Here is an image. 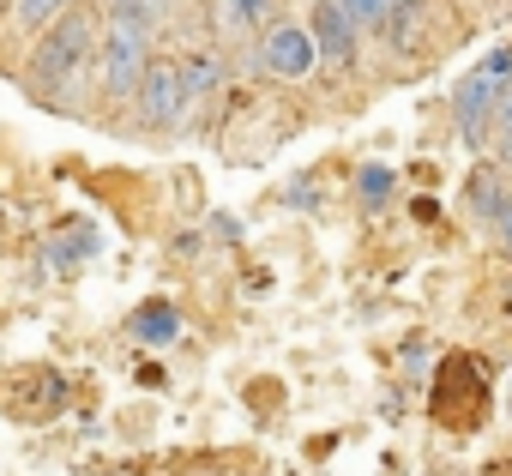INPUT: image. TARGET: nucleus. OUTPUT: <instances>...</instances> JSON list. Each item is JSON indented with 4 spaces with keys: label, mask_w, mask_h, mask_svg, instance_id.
<instances>
[{
    "label": "nucleus",
    "mask_w": 512,
    "mask_h": 476,
    "mask_svg": "<svg viewBox=\"0 0 512 476\" xmlns=\"http://www.w3.org/2000/svg\"><path fill=\"white\" fill-rule=\"evenodd\" d=\"M97 43H103L97 13L79 0L73 13H61V19L31 43V55H25V79H31V91H37L49 109H73L67 97H73L85 79H97Z\"/></svg>",
    "instance_id": "nucleus-1"
},
{
    "label": "nucleus",
    "mask_w": 512,
    "mask_h": 476,
    "mask_svg": "<svg viewBox=\"0 0 512 476\" xmlns=\"http://www.w3.org/2000/svg\"><path fill=\"white\" fill-rule=\"evenodd\" d=\"M151 61H157V55H151V25L109 13L103 43H97V97H103L109 109H133V97H139Z\"/></svg>",
    "instance_id": "nucleus-2"
},
{
    "label": "nucleus",
    "mask_w": 512,
    "mask_h": 476,
    "mask_svg": "<svg viewBox=\"0 0 512 476\" xmlns=\"http://www.w3.org/2000/svg\"><path fill=\"white\" fill-rule=\"evenodd\" d=\"M506 85H512V43L488 49V55L458 79V91H452V121H458V139H464L470 151L494 139V109H500Z\"/></svg>",
    "instance_id": "nucleus-3"
},
{
    "label": "nucleus",
    "mask_w": 512,
    "mask_h": 476,
    "mask_svg": "<svg viewBox=\"0 0 512 476\" xmlns=\"http://www.w3.org/2000/svg\"><path fill=\"white\" fill-rule=\"evenodd\" d=\"M488 416V368L476 356H446L434 374V422L452 434H476Z\"/></svg>",
    "instance_id": "nucleus-4"
},
{
    "label": "nucleus",
    "mask_w": 512,
    "mask_h": 476,
    "mask_svg": "<svg viewBox=\"0 0 512 476\" xmlns=\"http://www.w3.org/2000/svg\"><path fill=\"white\" fill-rule=\"evenodd\" d=\"M187 109H193V97H187L181 61L157 55V61H151V73H145V85H139V97H133V121H139L145 133H169V127H181V115H187Z\"/></svg>",
    "instance_id": "nucleus-5"
},
{
    "label": "nucleus",
    "mask_w": 512,
    "mask_h": 476,
    "mask_svg": "<svg viewBox=\"0 0 512 476\" xmlns=\"http://www.w3.org/2000/svg\"><path fill=\"white\" fill-rule=\"evenodd\" d=\"M260 67H266L272 79H290V85H296V79H308V73L326 67V61H320V43H314L308 25H284V19H278V25L260 37Z\"/></svg>",
    "instance_id": "nucleus-6"
},
{
    "label": "nucleus",
    "mask_w": 512,
    "mask_h": 476,
    "mask_svg": "<svg viewBox=\"0 0 512 476\" xmlns=\"http://www.w3.org/2000/svg\"><path fill=\"white\" fill-rule=\"evenodd\" d=\"M308 31H314V43H320V61H326V67H356V55H362V25L338 7V0H314Z\"/></svg>",
    "instance_id": "nucleus-7"
},
{
    "label": "nucleus",
    "mask_w": 512,
    "mask_h": 476,
    "mask_svg": "<svg viewBox=\"0 0 512 476\" xmlns=\"http://www.w3.org/2000/svg\"><path fill=\"white\" fill-rule=\"evenodd\" d=\"M127 338H139L145 350H163V344H175V338H181V308H175L169 296H151V302H139V308L127 314Z\"/></svg>",
    "instance_id": "nucleus-8"
},
{
    "label": "nucleus",
    "mask_w": 512,
    "mask_h": 476,
    "mask_svg": "<svg viewBox=\"0 0 512 476\" xmlns=\"http://www.w3.org/2000/svg\"><path fill=\"white\" fill-rule=\"evenodd\" d=\"M464 193H470V211H476V217H482L488 229H494V223H500V217L512 211V187H506V181H500L494 169H476Z\"/></svg>",
    "instance_id": "nucleus-9"
},
{
    "label": "nucleus",
    "mask_w": 512,
    "mask_h": 476,
    "mask_svg": "<svg viewBox=\"0 0 512 476\" xmlns=\"http://www.w3.org/2000/svg\"><path fill=\"white\" fill-rule=\"evenodd\" d=\"M175 61H181V79H187V97L193 103L199 97H217V85H223V55L217 49H187Z\"/></svg>",
    "instance_id": "nucleus-10"
},
{
    "label": "nucleus",
    "mask_w": 512,
    "mask_h": 476,
    "mask_svg": "<svg viewBox=\"0 0 512 476\" xmlns=\"http://www.w3.org/2000/svg\"><path fill=\"white\" fill-rule=\"evenodd\" d=\"M7 7H13L19 37H31V43H37V37H43L61 13H73V7H79V0H7Z\"/></svg>",
    "instance_id": "nucleus-11"
},
{
    "label": "nucleus",
    "mask_w": 512,
    "mask_h": 476,
    "mask_svg": "<svg viewBox=\"0 0 512 476\" xmlns=\"http://www.w3.org/2000/svg\"><path fill=\"white\" fill-rule=\"evenodd\" d=\"M392 187H398V175H392L386 163H362L356 193H362V205H368V211H386V205H392Z\"/></svg>",
    "instance_id": "nucleus-12"
},
{
    "label": "nucleus",
    "mask_w": 512,
    "mask_h": 476,
    "mask_svg": "<svg viewBox=\"0 0 512 476\" xmlns=\"http://www.w3.org/2000/svg\"><path fill=\"white\" fill-rule=\"evenodd\" d=\"M223 13L241 31H272L278 25V0H223Z\"/></svg>",
    "instance_id": "nucleus-13"
},
{
    "label": "nucleus",
    "mask_w": 512,
    "mask_h": 476,
    "mask_svg": "<svg viewBox=\"0 0 512 476\" xmlns=\"http://www.w3.org/2000/svg\"><path fill=\"white\" fill-rule=\"evenodd\" d=\"M109 13H121V19H139V25H163L169 19V0H109Z\"/></svg>",
    "instance_id": "nucleus-14"
},
{
    "label": "nucleus",
    "mask_w": 512,
    "mask_h": 476,
    "mask_svg": "<svg viewBox=\"0 0 512 476\" xmlns=\"http://www.w3.org/2000/svg\"><path fill=\"white\" fill-rule=\"evenodd\" d=\"M338 7H344L362 31H386V19H392V0H338Z\"/></svg>",
    "instance_id": "nucleus-15"
},
{
    "label": "nucleus",
    "mask_w": 512,
    "mask_h": 476,
    "mask_svg": "<svg viewBox=\"0 0 512 476\" xmlns=\"http://www.w3.org/2000/svg\"><path fill=\"white\" fill-rule=\"evenodd\" d=\"M494 145L512 157V85H506V97H500V109H494Z\"/></svg>",
    "instance_id": "nucleus-16"
},
{
    "label": "nucleus",
    "mask_w": 512,
    "mask_h": 476,
    "mask_svg": "<svg viewBox=\"0 0 512 476\" xmlns=\"http://www.w3.org/2000/svg\"><path fill=\"white\" fill-rule=\"evenodd\" d=\"M494 235H500V248H506V254H512V211H506V217H500V223H494Z\"/></svg>",
    "instance_id": "nucleus-17"
},
{
    "label": "nucleus",
    "mask_w": 512,
    "mask_h": 476,
    "mask_svg": "<svg viewBox=\"0 0 512 476\" xmlns=\"http://www.w3.org/2000/svg\"><path fill=\"white\" fill-rule=\"evenodd\" d=\"M115 476H121V470H115Z\"/></svg>",
    "instance_id": "nucleus-18"
}]
</instances>
